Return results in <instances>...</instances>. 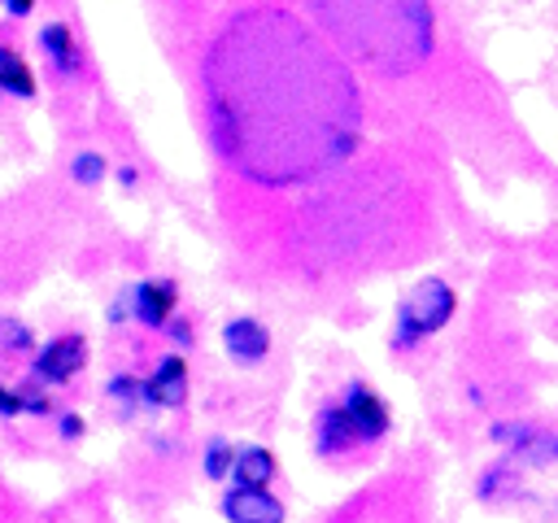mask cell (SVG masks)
<instances>
[{
  "label": "cell",
  "mask_w": 558,
  "mask_h": 523,
  "mask_svg": "<svg viewBox=\"0 0 558 523\" xmlns=\"http://www.w3.org/2000/svg\"><path fill=\"white\" fill-rule=\"evenodd\" d=\"M209 135L257 183H301L357 144L349 70L288 13H244L205 61Z\"/></svg>",
  "instance_id": "cell-1"
},
{
  "label": "cell",
  "mask_w": 558,
  "mask_h": 523,
  "mask_svg": "<svg viewBox=\"0 0 558 523\" xmlns=\"http://www.w3.org/2000/svg\"><path fill=\"white\" fill-rule=\"evenodd\" d=\"M458 309V296L445 279H423L397 301V323H392V349H414L427 336H436Z\"/></svg>",
  "instance_id": "cell-2"
},
{
  "label": "cell",
  "mask_w": 558,
  "mask_h": 523,
  "mask_svg": "<svg viewBox=\"0 0 558 523\" xmlns=\"http://www.w3.org/2000/svg\"><path fill=\"white\" fill-rule=\"evenodd\" d=\"M83 362H87V340L78 331H65L35 353L31 375H35V384H65L83 370Z\"/></svg>",
  "instance_id": "cell-3"
},
{
  "label": "cell",
  "mask_w": 558,
  "mask_h": 523,
  "mask_svg": "<svg viewBox=\"0 0 558 523\" xmlns=\"http://www.w3.org/2000/svg\"><path fill=\"white\" fill-rule=\"evenodd\" d=\"M336 405L344 410L349 427L357 431V445H371V440H379V436L388 431V405H384L366 384H349Z\"/></svg>",
  "instance_id": "cell-4"
},
{
  "label": "cell",
  "mask_w": 558,
  "mask_h": 523,
  "mask_svg": "<svg viewBox=\"0 0 558 523\" xmlns=\"http://www.w3.org/2000/svg\"><path fill=\"white\" fill-rule=\"evenodd\" d=\"M174 305H179V288H174L170 279H144V283H135V288L126 292V314H131L135 323L153 327V331L170 323Z\"/></svg>",
  "instance_id": "cell-5"
},
{
  "label": "cell",
  "mask_w": 558,
  "mask_h": 523,
  "mask_svg": "<svg viewBox=\"0 0 558 523\" xmlns=\"http://www.w3.org/2000/svg\"><path fill=\"white\" fill-rule=\"evenodd\" d=\"M218 510L227 523H283V501L266 488H231Z\"/></svg>",
  "instance_id": "cell-6"
},
{
  "label": "cell",
  "mask_w": 558,
  "mask_h": 523,
  "mask_svg": "<svg viewBox=\"0 0 558 523\" xmlns=\"http://www.w3.org/2000/svg\"><path fill=\"white\" fill-rule=\"evenodd\" d=\"M222 349H227V357L235 366H257L270 353V331L257 318H231L222 327Z\"/></svg>",
  "instance_id": "cell-7"
},
{
  "label": "cell",
  "mask_w": 558,
  "mask_h": 523,
  "mask_svg": "<svg viewBox=\"0 0 558 523\" xmlns=\"http://www.w3.org/2000/svg\"><path fill=\"white\" fill-rule=\"evenodd\" d=\"M183 397H187L183 357H161L157 370L148 379H140V401H148L157 410H174V405H183Z\"/></svg>",
  "instance_id": "cell-8"
},
{
  "label": "cell",
  "mask_w": 558,
  "mask_h": 523,
  "mask_svg": "<svg viewBox=\"0 0 558 523\" xmlns=\"http://www.w3.org/2000/svg\"><path fill=\"white\" fill-rule=\"evenodd\" d=\"M353 445H357V431L349 427L344 410H340L336 401L323 405L318 418H314V449H318L323 458H340V453H349Z\"/></svg>",
  "instance_id": "cell-9"
},
{
  "label": "cell",
  "mask_w": 558,
  "mask_h": 523,
  "mask_svg": "<svg viewBox=\"0 0 558 523\" xmlns=\"http://www.w3.org/2000/svg\"><path fill=\"white\" fill-rule=\"evenodd\" d=\"M39 52L48 57V65H52L61 78L78 74V65H83L78 44H74V31H70L65 22H44V26H39Z\"/></svg>",
  "instance_id": "cell-10"
},
{
  "label": "cell",
  "mask_w": 558,
  "mask_h": 523,
  "mask_svg": "<svg viewBox=\"0 0 558 523\" xmlns=\"http://www.w3.org/2000/svg\"><path fill=\"white\" fill-rule=\"evenodd\" d=\"M227 475L235 479V488H266V484H270V475H275V458H270V449H262V445L235 449V458H231V471H227Z\"/></svg>",
  "instance_id": "cell-11"
},
{
  "label": "cell",
  "mask_w": 558,
  "mask_h": 523,
  "mask_svg": "<svg viewBox=\"0 0 558 523\" xmlns=\"http://www.w3.org/2000/svg\"><path fill=\"white\" fill-rule=\"evenodd\" d=\"M4 92L17 96V100H31V96H35V78H31V70L22 65V57L0 44V96H4Z\"/></svg>",
  "instance_id": "cell-12"
},
{
  "label": "cell",
  "mask_w": 558,
  "mask_h": 523,
  "mask_svg": "<svg viewBox=\"0 0 558 523\" xmlns=\"http://www.w3.org/2000/svg\"><path fill=\"white\" fill-rule=\"evenodd\" d=\"M105 170H109V161H105L100 153H78V157L70 161V179L83 183V187H96V183L105 179Z\"/></svg>",
  "instance_id": "cell-13"
},
{
  "label": "cell",
  "mask_w": 558,
  "mask_h": 523,
  "mask_svg": "<svg viewBox=\"0 0 558 523\" xmlns=\"http://www.w3.org/2000/svg\"><path fill=\"white\" fill-rule=\"evenodd\" d=\"M231 458H235V449H231L222 436H214V440L205 445V475H209V479H222V475L231 471Z\"/></svg>",
  "instance_id": "cell-14"
},
{
  "label": "cell",
  "mask_w": 558,
  "mask_h": 523,
  "mask_svg": "<svg viewBox=\"0 0 558 523\" xmlns=\"http://www.w3.org/2000/svg\"><path fill=\"white\" fill-rule=\"evenodd\" d=\"M0 344H4V349H13V353H22V349H31V344H35V336H31V327H26V323H17V318H0Z\"/></svg>",
  "instance_id": "cell-15"
},
{
  "label": "cell",
  "mask_w": 558,
  "mask_h": 523,
  "mask_svg": "<svg viewBox=\"0 0 558 523\" xmlns=\"http://www.w3.org/2000/svg\"><path fill=\"white\" fill-rule=\"evenodd\" d=\"M109 397L122 401V405H135L140 401V379L135 375H113L109 379Z\"/></svg>",
  "instance_id": "cell-16"
},
{
  "label": "cell",
  "mask_w": 558,
  "mask_h": 523,
  "mask_svg": "<svg viewBox=\"0 0 558 523\" xmlns=\"http://www.w3.org/2000/svg\"><path fill=\"white\" fill-rule=\"evenodd\" d=\"M17 401H22V414H48L52 410L48 397H44V388H35V384H22L17 388Z\"/></svg>",
  "instance_id": "cell-17"
},
{
  "label": "cell",
  "mask_w": 558,
  "mask_h": 523,
  "mask_svg": "<svg viewBox=\"0 0 558 523\" xmlns=\"http://www.w3.org/2000/svg\"><path fill=\"white\" fill-rule=\"evenodd\" d=\"M61 436L65 440H78L83 436V418L78 414H61Z\"/></svg>",
  "instance_id": "cell-18"
},
{
  "label": "cell",
  "mask_w": 558,
  "mask_h": 523,
  "mask_svg": "<svg viewBox=\"0 0 558 523\" xmlns=\"http://www.w3.org/2000/svg\"><path fill=\"white\" fill-rule=\"evenodd\" d=\"M0 414H4V418H13V414H22V401H17V392H9V388H0Z\"/></svg>",
  "instance_id": "cell-19"
},
{
  "label": "cell",
  "mask_w": 558,
  "mask_h": 523,
  "mask_svg": "<svg viewBox=\"0 0 558 523\" xmlns=\"http://www.w3.org/2000/svg\"><path fill=\"white\" fill-rule=\"evenodd\" d=\"M0 4L9 17H31V9H35V0H0Z\"/></svg>",
  "instance_id": "cell-20"
},
{
  "label": "cell",
  "mask_w": 558,
  "mask_h": 523,
  "mask_svg": "<svg viewBox=\"0 0 558 523\" xmlns=\"http://www.w3.org/2000/svg\"><path fill=\"white\" fill-rule=\"evenodd\" d=\"M166 331H170L179 344H187V340H192V331H187V323H183V318H170V323H166Z\"/></svg>",
  "instance_id": "cell-21"
},
{
  "label": "cell",
  "mask_w": 558,
  "mask_h": 523,
  "mask_svg": "<svg viewBox=\"0 0 558 523\" xmlns=\"http://www.w3.org/2000/svg\"><path fill=\"white\" fill-rule=\"evenodd\" d=\"M118 183H122V187L131 192V187L140 183V170H135V166H118Z\"/></svg>",
  "instance_id": "cell-22"
}]
</instances>
